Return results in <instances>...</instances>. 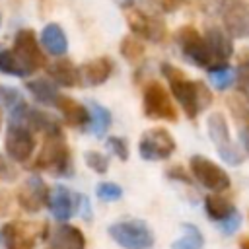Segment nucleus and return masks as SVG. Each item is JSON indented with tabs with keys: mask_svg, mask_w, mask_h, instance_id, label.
Segmentation results:
<instances>
[{
	"mask_svg": "<svg viewBox=\"0 0 249 249\" xmlns=\"http://www.w3.org/2000/svg\"><path fill=\"white\" fill-rule=\"evenodd\" d=\"M161 72L169 82L173 97L179 101L181 109L189 119H196L200 111H204L212 103V93L202 82L189 80L179 68L171 64H161Z\"/></svg>",
	"mask_w": 249,
	"mask_h": 249,
	"instance_id": "f257e3e1",
	"label": "nucleus"
},
{
	"mask_svg": "<svg viewBox=\"0 0 249 249\" xmlns=\"http://www.w3.org/2000/svg\"><path fill=\"white\" fill-rule=\"evenodd\" d=\"M45 144L43 150L39 152L33 167L35 169H45L53 175H70L72 163H70V150L64 142V134L58 132H51L45 134Z\"/></svg>",
	"mask_w": 249,
	"mask_h": 249,
	"instance_id": "f03ea898",
	"label": "nucleus"
},
{
	"mask_svg": "<svg viewBox=\"0 0 249 249\" xmlns=\"http://www.w3.org/2000/svg\"><path fill=\"white\" fill-rule=\"evenodd\" d=\"M175 41H177L185 60H189L191 64H195L198 68H206V70L212 68L214 62H212V54L206 45V39L193 25H183L175 33Z\"/></svg>",
	"mask_w": 249,
	"mask_h": 249,
	"instance_id": "7ed1b4c3",
	"label": "nucleus"
},
{
	"mask_svg": "<svg viewBox=\"0 0 249 249\" xmlns=\"http://www.w3.org/2000/svg\"><path fill=\"white\" fill-rule=\"evenodd\" d=\"M208 136L216 148V152L220 154V158L230 163V165H239L243 161V156H241V150L233 144L231 136H230V128H228V123H226V117L222 113H210L208 121Z\"/></svg>",
	"mask_w": 249,
	"mask_h": 249,
	"instance_id": "20e7f679",
	"label": "nucleus"
},
{
	"mask_svg": "<svg viewBox=\"0 0 249 249\" xmlns=\"http://www.w3.org/2000/svg\"><path fill=\"white\" fill-rule=\"evenodd\" d=\"M142 107H144V115L148 119L171 121V123L177 121V109L171 101V95L160 82L146 84V88L142 91Z\"/></svg>",
	"mask_w": 249,
	"mask_h": 249,
	"instance_id": "39448f33",
	"label": "nucleus"
},
{
	"mask_svg": "<svg viewBox=\"0 0 249 249\" xmlns=\"http://www.w3.org/2000/svg\"><path fill=\"white\" fill-rule=\"evenodd\" d=\"M109 235L124 249H150L154 245L152 230L140 220H126L109 226Z\"/></svg>",
	"mask_w": 249,
	"mask_h": 249,
	"instance_id": "423d86ee",
	"label": "nucleus"
},
{
	"mask_svg": "<svg viewBox=\"0 0 249 249\" xmlns=\"http://www.w3.org/2000/svg\"><path fill=\"white\" fill-rule=\"evenodd\" d=\"M49 226L43 222L39 226H31L25 222H8L2 228V243L6 249H35L39 237H47Z\"/></svg>",
	"mask_w": 249,
	"mask_h": 249,
	"instance_id": "0eeeda50",
	"label": "nucleus"
},
{
	"mask_svg": "<svg viewBox=\"0 0 249 249\" xmlns=\"http://www.w3.org/2000/svg\"><path fill=\"white\" fill-rule=\"evenodd\" d=\"M189 165H191L193 177H195L202 187H206L208 191L222 193V191H228V189H230V185H231L230 175H228L218 163H214L212 160H208V158L196 154V156L191 158Z\"/></svg>",
	"mask_w": 249,
	"mask_h": 249,
	"instance_id": "6e6552de",
	"label": "nucleus"
},
{
	"mask_svg": "<svg viewBox=\"0 0 249 249\" xmlns=\"http://www.w3.org/2000/svg\"><path fill=\"white\" fill-rule=\"evenodd\" d=\"M126 23L138 39H146V41H152V43H161L167 35L163 19H160L156 16H150L140 8H126Z\"/></svg>",
	"mask_w": 249,
	"mask_h": 249,
	"instance_id": "1a4fd4ad",
	"label": "nucleus"
},
{
	"mask_svg": "<svg viewBox=\"0 0 249 249\" xmlns=\"http://www.w3.org/2000/svg\"><path fill=\"white\" fill-rule=\"evenodd\" d=\"M138 152L148 161L167 160L175 152V140L165 128H150L142 134L138 142Z\"/></svg>",
	"mask_w": 249,
	"mask_h": 249,
	"instance_id": "9d476101",
	"label": "nucleus"
},
{
	"mask_svg": "<svg viewBox=\"0 0 249 249\" xmlns=\"http://www.w3.org/2000/svg\"><path fill=\"white\" fill-rule=\"evenodd\" d=\"M220 16H222L224 29L231 37H235V39L249 37V4H247V0H222Z\"/></svg>",
	"mask_w": 249,
	"mask_h": 249,
	"instance_id": "9b49d317",
	"label": "nucleus"
},
{
	"mask_svg": "<svg viewBox=\"0 0 249 249\" xmlns=\"http://www.w3.org/2000/svg\"><path fill=\"white\" fill-rule=\"evenodd\" d=\"M16 56L19 58V62L29 70V74H33L35 70L45 66V54L39 47L37 35L33 29H19L14 37V49Z\"/></svg>",
	"mask_w": 249,
	"mask_h": 249,
	"instance_id": "f8f14e48",
	"label": "nucleus"
},
{
	"mask_svg": "<svg viewBox=\"0 0 249 249\" xmlns=\"http://www.w3.org/2000/svg\"><path fill=\"white\" fill-rule=\"evenodd\" d=\"M16 198L25 212L35 214L49 202V189L39 175H31L19 185Z\"/></svg>",
	"mask_w": 249,
	"mask_h": 249,
	"instance_id": "ddd939ff",
	"label": "nucleus"
},
{
	"mask_svg": "<svg viewBox=\"0 0 249 249\" xmlns=\"http://www.w3.org/2000/svg\"><path fill=\"white\" fill-rule=\"evenodd\" d=\"M6 152L14 161H27L35 150V140L31 134V128L23 124H10L6 132Z\"/></svg>",
	"mask_w": 249,
	"mask_h": 249,
	"instance_id": "4468645a",
	"label": "nucleus"
},
{
	"mask_svg": "<svg viewBox=\"0 0 249 249\" xmlns=\"http://www.w3.org/2000/svg\"><path fill=\"white\" fill-rule=\"evenodd\" d=\"M204 39H206V45L210 49V54H212V68L216 66H226L230 56L233 54V41H231V35L228 31H224L222 27L218 25H210L206 27L204 31ZM210 70V68H208Z\"/></svg>",
	"mask_w": 249,
	"mask_h": 249,
	"instance_id": "2eb2a0df",
	"label": "nucleus"
},
{
	"mask_svg": "<svg viewBox=\"0 0 249 249\" xmlns=\"http://www.w3.org/2000/svg\"><path fill=\"white\" fill-rule=\"evenodd\" d=\"M111 70H113V62L107 56L88 60L80 68V82L86 86H101L111 76Z\"/></svg>",
	"mask_w": 249,
	"mask_h": 249,
	"instance_id": "dca6fc26",
	"label": "nucleus"
},
{
	"mask_svg": "<svg viewBox=\"0 0 249 249\" xmlns=\"http://www.w3.org/2000/svg\"><path fill=\"white\" fill-rule=\"evenodd\" d=\"M47 74L54 84L64 88H74L80 84V68H76L68 58H58L51 62L47 66Z\"/></svg>",
	"mask_w": 249,
	"mask_h": 249,
	"instance_id": "f3484780",
	"label": "nucleus"
},
{
	"mask_svg": "<svg viewBox=\"0 0 249 249\" xmlns=\"http://www.w3.org/2000/svg\"><path fill=\"white\" fill-rule=\"evenodd\" d=\"M54 105L62 113L66 124H70V126H84V124L89 123V111L82 103H78L76 99H72L68 95H58Z\"/></svg>",
	"mask_w": 249,
	"mask_h": 249,
	"instance_id": "a211bd4d",
	"label": "nucleus"
},
{
	"mask_svg": "<svg viewBox=\"0 0 249 249\" xmlns=\"http://www.w3.org/2000/svg\"><path fill=\"white\" fill-rule=\"evenodd\" d=\"M49 208L53 212V216L56 220H68L74 210H76V202H74V196L72 193L66 189V187H54L51 193H49Z\"/></svg>",
	"mask_w": 249,
	"mask_h": 249,
	"instance_id": "6ab92c4d",
	"label": "nucleus"
},
{
	"mask_svg": "<svg viewBox=\"0 0 249 249\" xmlns=\"http://www.w3.org/2000/svg\"><path fill=\"white\" fill-rule=\"evenodd\" d=\"M51 247L53 249H84L86 237L84 233L74 226H58L51 235Z\"/></svg>",
	"mask_w": 249,
	"mask_h": 249,
	"instance_id": "aec40b11",
	"label": "nucleus"
},
{
	"mask_svg": "<svg viewBox=\"0 0 249 249\" xmlns=\"http://www.w3.org/2000/svg\"><path fill=\"white\" fill-rule=\"evenodd\" d=\"M41 43L47 49V53L54 56H62L68 51V39L64 29L58 23H47L41 31Z\"/></svg>",
	"mask_w": 249,
	"mask_h": 249,
	"instance_id": "412c9836",
	"label": "nucleus"
},
{
	"mask_svg": "<svg viewBox=\"0 0 249 249\" xmlns=\"http://www.w3.org/2000/svg\"><path fill=\"white\" fill-rule=\"evenodd\" d=\"M204 210H206V214L210 216V220L222 222V220L228 218L231 212H235V206H233V202H230V200L224 198L222 195L214 193V195H208V196L204 198Z\"/></svg>",
	"mask_w": 249,
	"mask_h": 249,
	"instance_id": "4be33fe9",
	"label": "nucleus"
},
{
	"mask_svg": "<svg viewBox=\"0 0 249 249\" xmlns=\"http://www.w3.org/2000/svg\"><path fill=\"white\" fill-rule=\"evenodd\" d=\"M25 88L31 91V95L43 103V105H54L56 97H58V91H56V86L45 78H37V80H31L25 84Z\"/></svg>",
	"mask_w": 249,
	"mask_h": 249,
	"instance_id": "5701e85b",
	"label": "nucleus"
},
{
	"mask_svg": "<svg viewBox=\"0 0 249 249\" xmlns=\"http://www.w3.org/2000/svg\"><path fill=\"white\" fill-rule=\"evenodd\" d=\"M88 111H89V132L91 134H95V136H103L105 134V130L109 128V124H111V115H109V111L103 107V105H99L97 101H89L88 103Z\"/></svg>",
	"mask_w": 249,
	"mask_h": 249,
	"instance_id": "b1692460",
	"label": "nucleus"
},
{
	"mask_svg": "<svg viewBox=\"0 0 249 249\" xmlns=\"http://www.w3.org/2000/svg\"><path fill=\"white\" fill-rule=\"evenodd\" d=\"M183 230H185V233L177 241L171 243V249H202L204 247V237L196 226L185 224Z\"/></svg>",
	"mask_w": 249,
	"mask_h": 249,
	"instance_id": "393cba45",
	"label": "nucleus"
},
{
	"mask_svg": "<svg viewBox=\"0 0 249 249\" xmlns=\"http://www.w3.org/2000/svg\"><path fill=\"white\" fill-rule=\"evenodd\" d=\"M0 72L8 74V76H18V78H25L29 76V70L19 62V58L16 56L14 51H0Z\"/></svg>",
	"mask_w": 249,
	"mask_h": 249,
	"instance_id": "a878e982",
	"label": "nucleus"
},
{
	"mask_svg": "<svg viewBox=\"0 0 249 249\" xmlns=\"http://www.w3.org/2000/svg\"><path fill=\"white\" fill-rule=\"evenodd\" d=\"M208 78H210V84L216 89L224 91V89H228L235 82V72L228 64L226 66H216V68H210L208 70Z\"/></svg>",
	"mask_w": 249,
	"mask_h": 249,
	"instance_id": "bb28decb",
	"label": "nucleus"
},
{
	"mask_svg": "<svg viewBox=\"0 0 249 249\" xmlns=\"http://www.w3.org/2000/svg\"><path fill=\"white\" fill-rule=\"evenodd\" d=\"M235 82H237L239 93L249 103V51H245L239 58V66H237V72H235Z\"/></svg>",
	"mask_w": 249,
	"mask_h": 249,
	"instance_id": "cd10ccee",
	"label": "nucleus"
},
{
	"mask_svg": "<svg viewBox=\"0 0 249 249\" xmlns=\"http://www.w3.org/2000/svg\"><path fill=\"white\" fill-rule=\"evenodd\" d=\"M119 51L128 62H138L144 56V45L136 37H123Z\"/></svg>",
	"mask_w": 249,
	"mask_h": 249,
	"instance_id": "c85d7f7f",
	"label": "nucleus"
},
{
	"mask_svg": "<svg viewBox=\"0 0 249 249\" xmlns=\"http://www.w3.org/2000/svg\"><path fill=\"white\" fill-rule=\"evenodd\" d=\"M95 195H97V198H101L105 202H113L123 196V189L117 183H99L95 189Z\"/></svg>",
	"mask_w": 249,
	"mask_h": 249,
	"instance_id": "c756f323",
	"label": "nucleus"
},
{
	"mask_svg": "<svg viewBox=\"0 0 249 249\" xmlns=\"http://www.w3.org/2000/svg\"><path fill=\"white\" fill-rule=\"evenodd\" d=\"M84 160H86L88 167L93 169V171H97V173H105L107 167H109V160H107V156H103L101 152H91V150H89V152L84 154Z\"/></svg>",
	"mask_w": 249,
	"mask_h": 249,
	"instance_id": "7c9ffc66",
	"label": "nucleus"
},
{
	"mask_svg": "<svg viewBox=\"0 0 249 249\" xmlns=\"http://www.w3.org/2000/svg\"><path fill=\"white\" fill-rule=\"evenodd\" d=\"M107 148L119 158V160H128V146H126V142L123 140V138H119V136H109L107 138Z\"/></svg>",
	"mask_w": 249,
	"mask_h": 249,
	"instance_id": "2f4dec72",
	"label": "nucleus"
},
{
	"mask_svg": "<svg viewBox=\"0 0 249 249\" xmlns=\"http://www.w3.org/2000/svg\"><path fill=\"white\" fill-rule=\"evenodd\" d=\"M239 226H241V214H239L237 210H235V212H231L228 218H224V220L220 222V228H222V231H224L226 235L235 233Z\"/></svg>",
	"mask_w": 249,
	"mask_h": 249,
	"instance_id": "473e14b6",
	"label": "nucleus"
},
{
	"mask_svg": "<svg viewBox=\"0 0 249 249\" xmlns=\"http://www.w3.org/2000/svg\"><path fill=\"white\" fill-rule=\"evenodd\" d=\"M0 97H2V101L12 109L14 105H18V103H21L23 99H21V95H19V91H16V89H12V88H0Z\"/></svg>",
	"mask_w": 249,
	"mask_h": 249,
	"instance_id": "72a5a7b5",
	"label": "nucleus"
},
{
	"mask_svg": "<svg viewBox=\"0 0 249 249\" xmlns=\"http://www.w3.org/2000/svg\"><path fill=\"white\" fill-rule=\"evenodd\" d=\"M10 206H12V196L6 189H0V218L6 216L10 212Z\"/></svg>",
	"mask_w": 249,
	"mask_h": 249,
	"instance_id": "f704fd0d",
	"label": "nucleus"
},
{
	"mask_svg": "<svg viewBox=\"0 0 249 249\" xmlns=\"http://www.w3.org/2000/svg\"><path fill=\"white\" fill-rule=\"evenodd\" d=\"M239 142H241L243 150L249 154V123L239 124Z\"/></svg>",
	"mask_w": 249,
	"mask_h": 249,
	"instance_id": "c9c22d12",
	"label": "nucleus"
},
{
	"mask_svg": "<svg viewBox=\"0 0 249 249\" xmlns=\"http://www.w3.org/2000/svg\"><path fill=\"white\" fill-rule=\"evenodd\" d=\"M158 4L163 12H175L179 6L185 4V0H158Z\"/></svg>",
	"mask_w": 249,
	"mask_h": 249,
	"instance_id": "e433bc0d",
	"label": "nucleus"
},
{
	"mask_svg": "<svg viewBox=\"0 0 249 249\" xmlns=\"http://www.w3.org/2000/svg\"><path fill=\"white\" fill-rule=\"evenodd\" d=\"M167 177H171V179H181L183 183H189V181H191L189 175H187L181 167H171V169H167Z\"/></svg>",
	"mask_w": 249,
	"mask_h": 249,
	"instance_id": "4c0bfd02",
	"label": "nucleus"
},
{
	"mask_svg": "<svg viewBox=\"0 0 249 249\" xmlns=\"http://www.w3.org/2000/svg\"><path fill=\"white\" fill-rule=\"evenodd\" d=\"M14 177V171L12 167L6 163V160L0 156V179H12Z\"/></svg>",
	"mask_w": 249,
	"mask_h": 249,
	"instance_id": "58836bf2",
	"label": "nucleus"
},
{
	"mask_svg": "<svg viewBox=\"0 0 249 249\" xmlns=\"http://www.w3.org/2000/svg\"><path fill=\"white\" fill-rule=\"evenodd\" d=\"M115 2H117V6H121L124 10V8H132L136 0H115Z\"/></svg>",
	"mask_w": 249,
	"mask_h": 249,
	"instance_id": "ea45409f",
	"label": "nucleus"
},
{
	"mask_svg": "<svg viewBox=\"0 0 249 249\" xmlns=\"http://www.w3.org/2000/svg\"><path fill=\"white\" fill-rule=\"evenodd\" d=\"M239 249H249V235L239 239Z\"/></svg>",
	"mask_w": 249,
	"mask_h": 249,
	"instance_id": "a19ab883",
	"label": "nucleus"
},
{
	"mask_svg": "<svg viewBox=\"0 0 249 249\" xmlns=\"http://www.w3.org/2000/svg\"><path fill=\"white\" fill-rule=\"evenodd\" d=\"M0 128H2V109H0Z\"/></svg>",
	"mask_w": 249,
	"mask_h": 249,
	"instance_id": "79ce46f5",
	"label": "nucleus"
}]
</instances>
